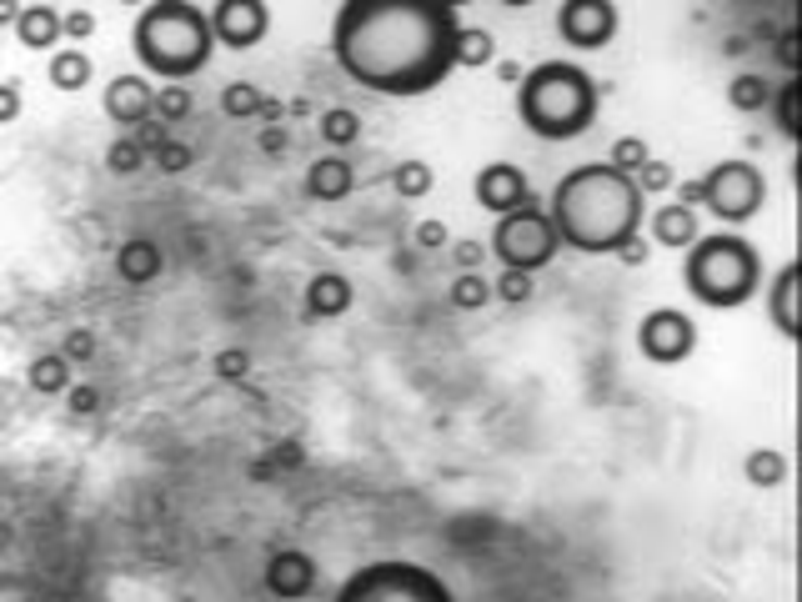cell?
<instances>
[{"instance_id":"1","label":"cell","mask_w":802,"mask_h":602,"mask_svg":"<svg viewBox=\"0 0 802 602\" xmlns=\"http://www.w3.org/2000/svg\"><path fill=\"white\" fill-rule=\"evenodd\" d=\"M456 11L441 0H347L331 51L356 86L381 96H422L452 76Z\"/></svg>"},{"instance_id":"2","label":"cell","mask_w":802,"mask_h":602,"mask_svg":"<svg viewBox=\"0 0 802 602\" xmlns=\"http://www.w3.org/2000/svg\"><path fill=\"white\" fill-rule=\"evenodd\" d=\"M552 231L577 251H617L642 222V191L617 166H577L552 191Z\"/></svg>"},{"instance_id":"3","label":"cell","mask_w":802,"mask_h":602,"mask_svg":"<svg viewBox=\"0 0 802 602\" xmlns=\"http://www.w3.org/2000/svg\"><path fill=\"white\" fill-rule=\"evenodd\" d=\"M211 21L191 0H146L141 21H136V55L155 76L186 80L211 61Z\"/></svg>"},{"instance_id":"4","label":"cell","mask_w":802,"mask_h":602,"mask_svg":"<svg viewBox=\"0 0 802 602\" xmlns=\"http://www.w3.org/2000/svg\"><path fill=\"white\" fill-rule=\"evenodd\" d=\"M517 111L537 136L547 141H567V136L587 131L597 116V86L582 66L572 61H547V66L522 76Z\"/></svg>"},{"instance_id":"5","label":"cell","mask_w":802,"mask_h":602,"mask_svg":"<svg viewBox=\"0 0 802 602\" xmlns=\"http://www.w3.org/2000/svg\"><path fill=\"white\" fill-rule=\"evenodd\" d=\"M687 287L707 306H742L757 287V251L742 236H707L692 241L687 262Z\"/></svg>"},{"instance_id":"6","label":"cell","mask_w":802,"mask_h":602,"mask_svg":"<svg viewBox=\"0 0 802 602\" xmlns=\"http://www.w3.org/2000/svg\"><path fill=\"white\" fill-rule=\"evenodd\" d=\"M492 247H497V256H502L512 272H537V266L552 262L562 241H556V231H552V216L527 201V206H517V211H506V216H502Z\"/></svg>"},{"instance_id":"7","label":"cell","mask_w":802,"mask_h":602,"mask_svg":"<svg viewBox=\"0 0 802 602\" xmlns=\"http://www.w3.org/2000/svg\"><path fill=\"white\" fill-rule=\"evenodd\" d=\"M763 171L748 161H723V166L702 171V206L723 222H748L752 211L763 206Z\"/></svg>"},{"instance_id":"8","label":"cell","mask_w":802,"mask_h":602,"mask_svg":"<svg viewBox=\"0 0 802 602\" xmlns=\"http://www.w3.org/2000/svg\"><path fill=\"white\" fill-rule=\"evenodd\" d=\"M556 30L577 51H597V46H607L617 36V5L612 0H567L556 11Z\"/></svg>"},{"instance_id":"9","label":"cell","mask_w":802,"mask_h":602,"mask_svg":"<svg viewBox=\"0 0 802 602\" xmlns=\"http://www.w3.org/2000/svg\"><path fill=\"white\" fill-rule=\"evenodd\" d=\"M206 21H211V36H216L221 46H236V51L261 46L266 30H272L266 0H216V11H211Z\"/></svg>"},{"instance_id":"10","label":"cell","mask_w":802,"mask_h":602,"mask_svg":"<svg viewBox=\"0 0 802 602\" xmlns=\"http://www.w3.org/2000/svg\"><path fill=\"white\" fill-rule=\"evenodd\" d=\"M692 341H698V331H692V322H687L682 312H648L642 316V327H637V347H642V356H652V362H682L687 352H692Z\"/></svg>"},{"instance_id":"11","label":"cell","mask_w":802,"mask_h":602,"mask_svg":"<svg viewBox=\"0 0 802 602\" xmlns=\"http://www.w3.org/2000/svg\"><path fill=\"white\" fill-rule=\"evenodd\" d=\"M477 201L487 211H497V216H506V211H517L531 201V181L527 171L512 166V161H492V166L477 171Z\"/></svg>"},{"instance_id":"12","label":"cell","mask_w":802,"mask_h":602,"mask_svg":"<svg viewBox=\"0 0 802 602\" xmlns=\"http://www.w3.org/2000/svg\"><path fill=\"white\" fill-rule=\"evenodd\" d=\"M105 116L116 121V126H136V121L155 116V91L146 76H116L105 86Z\"/></svg>"},{"instance_id":"13","label":"cell","mask_w":802,"mask_h":602,"mask_svg":"<svg viewBox=\"0 0 802 602\" xmlns=\"http://www.w3.org/2000/svg\"><path fill=\"white\" fill-rule=\"evenodd\" d=\"M311 582H316V563L297 548L276 552L272 563H266V588H272L276 598H306Z\"/></svg>"},{"instance_id":"14","label":"cell","mask_w":802,"mask_h":602,"mask_svg":"<svg viewBox=\"0 0 802 602\" xmlns=\"http://www.w3.org/2000/svg\"><path fill=\"white\" fill-rule=\"evenodd\" d=\"M351 186H356V171H351L347 156H322V161H311L306 191H311L316 201H341V197H351Z\"/></svg>"},{"instance_id":"15","label":"cell","mask_w":802,"mask_h":602,"mask_svg":"<svg viewBox=\"0 0 802 602\" xmlns=\"http://www.w3.org/2000/svg\"><path fill=\"white\" fill-rule=\"evenodd\" d=\"M161 266H166V256H161V247H155V241H146V236H130V241H121L116 272L126 276V281L146 287V281H155V276H161Z\"/></svg>"},{"instance_id":"16","label":"cell","mask_w":802,"mask_h":602,"mask_svg":"<svg viewBox=\"0 0 802 602\" xmlns=\"http://www.w3.org/2000/svg\"><path fill=\"white\" fill-rule=\"evenodd\" d=\"M351 306V281L341 272H322L311 276L306 287V312L311 316H341Z\"/></svg>"},{"instance_id":"17","label":"cell","mask_w":802,"mask_h":602,"mask_svg":"<svg viewBox=\"0 0 802 602\" xmlns=\"http://www.w3.org/2000/svg\"><path fill=\"white\" fill-rule=\"evenodd\" d=\"M15 36H21V46H30V51H46V46L61 40V15H55L51 5H21Z\"/></svg>"},{"instance_id":"18","label":"cell","mask_w":802,"mask_h":602,"mask_svg":"<svg viewBox=\"0 0 802 602\" xmlns=\"http://www.w3.org/2000/svg\"><path fill=\"white\" fill-rule=\"evenodd\" d=\"M652 236H657L662 247H692L698 241V216H692V206H682V201H673V206H662L657 216H652Z\"/></svg>"},{"instance_id":"19","label":"cell","mask_w":802,"mask_h":602,"mask_svg":"<svg viewBox=\"0 0 802 602\" xmlns=\"http://www.w3.org/2000/svg\"><path fill=\"white\" fill-rule=\"evenodd\" d=\"M492 55H497V40H492V30L456 26V40H452V66H487Z\"/></svg>"},{"instance_id":"20","label":"cell","mask_w":802,"mask_h":602,"mask_svg":"<svg viewBox=\"0 0 802 602\" xmlns=\"http://www.w3.org/2000/svg\"><path fill=\"white\" fill-rule=\"evenodd\" d=\"M727 101H732V111L752 116V111H767V105H773V86H767L763 76L742 71V76H732V86H727Z\"/></svg>"},{"instance_id":"21","label":"cell","mask_w":802,"mask_h":602,"mask_svg":"<svg viewBox=\"0 0 802 602\" xmlns=\"http://www.w3.org/2000/svg\"><path fill=\"white\" fill-rule=\"evenodd\" d=\"M431 181H437V171L427 166V161H401L397 171H391V186H397V197L401 201H422L431 191Z\"/></svg>"},{"instance_id":"22","label":"cell","mask_w":802,"mask_h":602,"mask_svg":"<svg viewBox=\"0 0 802 602\" xmlns=\"http://www.w3.org/2000/svg\"><path fill=\"white\" fill-rule=\"evenodd\" d=\"M91 80V55L86 51H61L51 61V86L55 91H80Z\"/></svg>"},{"instance_id":"23","label":"cell","mask_w":802,"mask_h":602,"mask_svg":"<svg viewBox=\"0 0 802 602\" xmlns=\"http://www.w3.org/2000/svg\"><path fill=\"white\" fill-rule=\"evenodd\" d=\"M792 301H798V266H782V272H777V287H773V316H777V331H782V337L798 331Z\"/></svg>"},{"instance_id":"24","label":"cell","mask_w":802,"mask_h":602,"mask_svg":"<svg viewBox=\"0 0 802 602\" xmlns=\"http://www.w3.org/2000/svg\"><path fill=\"white\" fill-rule=\"evenodd\" d=\"M322 141H331L341 151V146H356L362 141V116L356 111H347V105H331V111H322Z\"/></svg>"},{"instance_id":"25","label":"cell","mask_w":802,"mask_h":602,"mask_svg":"<svg viewBox=\"0 0 802 602\" xmlns=\"http://www.w3.org/2000/svg\"><path fill=\"white\" fill-rule=\"evenodd\" d=\"M26 381L36 387L40 397H55L65 392V381H71V367H65V356H36L26 372Z\"/></svg>"},{"instance_id":"26","label":"cell","mask_w":802,"mask_h":602,"mask_svg":"<svg viewBox=\"0 0 802 602\" xmlns=\"http://www.w3.org/2000/svg\"><path fill=\"white\" fill-rule=\"evenodd\" d=\"M487 297H492V281L481 272H462L452 281V306H462V312H477V306H487Z\"/></svg>"},{"instance_id":"27","label":"cell","mask_w":802,"mask_h":602,"mask_svg":"<svg viewBox=\"0 0 802 602\" xmlns=\"http://www.w3.org/2000/svg\"><path fill=\"white\" fill-rule=\"evenodd\" d=\"M186 116H191V91H186L181 80L161 86V91H155V121L176 126V121H186Z\"/></svg>"},{"instance_id":"28","label":"cell","mask_w":802,"mask_h":602,"mask_svg":"<svg viewBox=\"0 0 802 602\" xmlns=\"http://www.w3.org/2000/svg\"><path fill=\"white\" fill-rule=\"evenodd\" d=\"M782 477H788V462H782V452H773V447H767V452H752V457H748V482L752 487H777Z\"/></svg>"},{"instance_id":"29","label":"cell","mask_w":802,"mask_h":602,"mask_svg":"<svg viewBox=\"0 0 802 602\" xmlns=\"http://www.w3.org/2000/svg\"><path fill=\"white\" fill-rule=\"evenodd\" d=\"M221 105H226V116H261L266 96H261L256 86H247V80H231V86L221 91Z\"/></svg>"},{"instance_id":"30","label":"cell","mask_w":802,"mask_h":602,"mask_svg":"<svg viewBox=\"0 0 802 602\" xmlns=\"http://www.w3.org/2000/svg\"><path fill=\"white\" fill-rule=\"evenodd\" d=\"M648 156H652V146L642 141V136H622V141L612 146V161H607V166H617L622 176H637V166H642Z\"/></svg>"},{"instance_id":"31","label":"cell","mask_w":802,"mask_h":602,"mask_svg":"<svg viewBox=\"0 0 802 602\" xmlns=\"http://www.w3.org/2000/svg\"><path fill=\"white\" fill-rule=\"evenodd\" d=\"M191 146H181V141H166V146H155L151 151V166L161 171V176H181V171H191Z\"/></svg>"},{"instance_id":"32","label":"cell","mask_w":802,"mask_h":602,"mask_svg":"<svg viewBox=\"0 0 802 602\" xmlns=\"http://www.w3.org/2000/svg\"><path fill=\"white\" fill-rule=\"evenodd\" d=\"M105 166L116 171V176H136V171L146 166V151L136 141H130V136H121L116 146H111V151H105Z\"/></svg>"},{"instance_id":"33","label":"cell","mask_w":802,"mask_h":602,"mask_svg":"<svg viewBox=\"0 0 802 602\" xmlns=\"http://www.w3.org/2000/svg\"><path fill=\"white\" fill-rule=\"evenodd\" d=\"M632 181H637V191H673V181H677V176H673V166H667V161L648 156V161H642V166H637V176H632Z\"/></svg>"},{"instance_id":"34","label":"cell","mask_w":802,"mask_h":602,"mask_svg":"<svg viewBox=\"0 0 802 602\" xmlns=\"http://www.w3.org/2000/svg\"><path fill=\"white\" fill-rule=\"evenodd\" d=\"M166 131H171L166 121H155V116H146V121H136V126H130V131H126V136H130V141H136V146H141V151H146V161H151V151H155V146H166V141H171V136H166Z\"/></svg>"},{"instance_id":"35","label":"cell","mask_w":802,"mask_h":602,"mask_svg":"<svg viewBox=\"0 0 802 602\" xmlns=\"http://www.w3.org/2000/svg\"><path fill=\"white\" fill-rule=\"evenodd\" d=\"M497 297L512 301V306H522V301H531V272H512L506 266V276L497 281Z\"/></svg>"},{"instance_id":"36","label":"cell","mask_w":802,"mask_h":602,"mask_svg":"<svg viewBox=\"0 0 802 602\" xmlns=\"http://www.w3.org/2000/svg\"><path fill=\"white\" fill-rule=\"evenodd\" d=\"M247 372H251V356L241 352V347H231V352H221V356H216V377H221V381H241Z\"/></svg>"},{"instance_id":"37","label":"cell","mask_w":802,"mask_h":602,"mask_svg":"<svg viewBox=\"0 0 802 602\" xmlns=\"http://www.w3.org/2000/svg\"><path fill=\"white\" fill-rule=\"evenodd\" d=\"M452 262L462 266V272H477V266L487 262V247H481L477 236H466V241H456V247H452Z\"/></svg>"},{"instance_id":"38","label":"cell","mask_w":802,"mask_h":602,"mask_svg":"<svg viewBox=\"0 0 802 602\" xmlns=\"http://www.w3.org/2000/svg\"><path fill=\"white\" fill-rule=\"evenodd\" d=\"M777 121H782V131H798V86H782L777 91Z\"/></svg>"},{"instance_id":"39","label":"cell","mask_w":802,"mask_h":602,"mask_svg":"<svg viewBox=\"0 0 802 602\" xmlns=\"http://www.w3.org/2000/svg\"><path fill=\"white\" fill-rule=\"evenodd\" d=\"M617 256H622V266H648V256H652V247L642 241V236H627L617 247Z\"/></svg>"},{"instance_id":"40","label":"cell","mask_w":802,"mask_h":602,"mask_svg":"<svg viewBox=\"0 0 802 602\" xmlns=\"http://www.w3.org/2000/svg\"><path fill=\"white\" fill-rule=\"evenodd\" d=\"M416 247H422V251L447 247V222H422V226H416Z\"/></svg>"},{"instance_id":"41","label":"cell","mask_w":802,"mask_h":602,"mask_svg":"<svg viewBox=\"0 0 802 602\" xmlns=\"http://www.w3.org/2000/svg\"><path fill=\"white\" fill-rule=\"evenodd\" d=\"M15 116H21V86L5 80V86H0V126H11Z\"/></svg>"},{"instance_id":"42","label":"cell","mask_w":802,"mask_h":602,"mask_svg":"<svg viewBox=\"0 0 802 602\" xmlns=\"http://www.w3.org/2000/svg\"><path fill=\"white\" fill-rule=\"evenodd\" d=\"M61 30L65 36H76V40H86L96 30V15L91 11H76V15H61Z\"/></svg>"},{"instance_id":"43","label":"cell","mask_w":802,"mask_h":602,"mask_svg":"<svg viewBox=\"0 0 802 602\" xmlns=\"http://www.w3.org/2000/svg\"><path fill=\"white\" fill-rule=\"evenodd\" d=\"M96 347H91V331H71V337H65V362H86V356H91Z\"/></svg>"},{"instance_id":"44","label":"cell","mask_w":802,"mask_h":602,"mask_svg":"<svg viewBox=\"0 0 802 602\" xmlns=\"http://www.w3.org/2000/svg\"><path fill=\"white\" fill-rule=\"evenodd\" d=\"M96 406H101V392H96V387H76V392H71V412H76V417H91Z\"/></svg>"},{"instance_id":"45","label":"cell","mask_w":802,"mask_h":602,"mask_svg":"<svg viewBox=\"0 0 802 602\" xmlns=\"http://www.w3.org/2000/svg\"><path fill=\"white\" fill-rule=\"evenodd\" d=\"M261 462H272V467H286V472H291V467H301V447H297V442L272 447V452H266V457H261Z\"/></svg>"},{"instance_id":"46","label":"cell","mask_w":802,"mask_h":602,"mask_svg":"<svg viewBox=\"0 0 802 602\" xmlns=\"http://www.w3.org/2000/svg\"><path fill=\"white\" fill-rule=\"evenodd\" d=\"M261 151H266V156L286 151V131H281V126H272V131H261Z\"/></svg>"},{"instance_id":"47","label":"cell","mask_w":802,"mask_h":602,"mask_svg":"<svg viewBox=\"0 0 802 602\" xmlns=\"http://www.w3.org/2000/svg\"><path fill=\"white\" fill-rule=\"evenodd\" d=\"M702 201V176H692V181H682V206H698Z\"/></svg>"},{"instance_id":"48","label":"cell","mask_w":802,"mask_h":602,"mask_svg":"<svg viewBox=\"0 0 802 602\" xmlns=\"http://www.w3.org/2000/svg\"><path fill=\"white\" fill-rule=\"evenodd\" d=\"M21 21V5L15 0H0V26H15Z\"/></svg>"},{"instance_id":"49","label":"cell","mask_w":802,"mask_h":602,"mask_svg":"<svg viewBox=\"0 0 802 602\" xmlns=\"http://www.w3.org/2000/svg\"><path fill=\"white\" fill-rule=\"evenodd\" d=\"M502 5H537V0H502Z\"/></svg>"},{"instance_id":"50","label":"cell","mask_w":802,"mask_h":602,"mask_svg":"<svg viewBox=\"0 0 802 602\" xmlns=\"http://www.w3.org/2000/svg\"><path fill=\"white\" fill-rule=\"evenodd\" d=\"M441 5H452V11H456V5H466V0H441Z\"/></svg>"},{"instance_id":"51","label":"cell","mask_w":802,"mask_h":602,"mask_svg":"<svg viewBox=\"0 0 802 602\" xmlns=\"http://www.w3.org/2000/svg\"><path fill=\"white\" fill-rule=\"evenodd\" d=\"M121 5H146V0H121Z\"/></svg>"}]
</instances>
